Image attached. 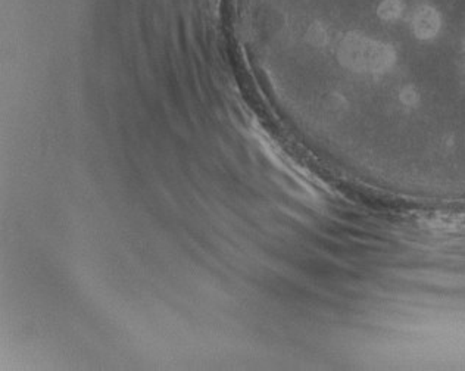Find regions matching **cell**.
Instances as JSON below:
<instances>
[{"mask_svg":"<svg viewBox=\"0 0 465 371\" xmlns=\"http://www.w3.org/2000/svg\"><path fill=\"white\" fill-rule=\"evenodd\" d=\"M342 64L358 72H385L393 67L396 53L392 46L361 34H348L339 46Z\"/></svg>","mask_w":465,"mask_h":371,"instance_id":"obj_1","label":"cell"},{"mask_svg":"<svg viewBox=\"0 0 465 371\" xmlns=\"http://www.w3.org/2000/svg\"><path fill=\"white\" fill-rule=\"evenodd\" d=\"M414 34L421 40L433 38L440 30V15L432 6H421L417 9L412 21Z\"/></svg>","mask_w":465,"mask_h":371,"instance_id":"obj_2","label":"cell"},{"mask_svg":"<svg viewBox=\"0 0 465 371\" xmlns=\"http://www.w3.org/2000/svg\"><path fill=\"white\" fill-rule=\"evenodd\" d=\"M404 12V4L400 0H385V2L378 6L377 14L385 21L397 19Z\"/></svg>","mask_w":465,"mask_h":371,"instance_id":"obj_3","label":"cell"},{"mask_svg":"<svg viewBox=\"0 0 465 371\" xmlns=\"http://www.w3.org/2000/svg\"><path fill=\"white\" fill-rule=\"evenodd\" d=\"M400 100H402L405 105H408V107L417 105L418 93L412 86H407V87L402 89V92H400Z\"/></svg>","mask_w":465,"mask_h":371,"instance_id":"obj_4","label":"cell"}]
</instances>
